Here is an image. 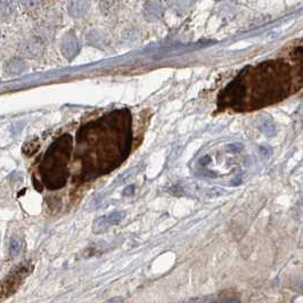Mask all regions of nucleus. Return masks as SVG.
Segmentation results:
<instances>
[{
	"instance_id": "obj_4",
	"label": "nucleus",
	"mask_w": 303,
	"mask_h": 303,
	"mask_svg": "<svg viewBox=\"0 0 303 303\" xmlns=\"http://www.w3.org/2000/svg\"><path fill=\"white\" fill-rule=\"evenodd\" d=\"M81 44L73 32L66 33L61 41V52L68 61H72L79 54Z\"/></svg>"
},
{
	"instance_id": "obj_1",
	"label": "nucleus",
	"mask_w": 303,
	"mask_h": 303,
	"mask_svg": "<svg viewBox=\"0 0 303 303\" xmlns=\"http://www.w3.org/2000/svg\"><path fill=\"white\" fill-rule=\"evenodd\" d=\"M303 86V54L295 63L268 61L243 70L220 93L218 105L237 112L259 110L285 99Z\"/></svg>"
},
{
	"instance_id": "obj_8",
	"label": "nucleus",
	"mask_w": 303,
	"mask_h": 303,
	"mask_svg": "<svg viewBox=\"0 0 303 303\" xmlns=\"http://www.w3.org/2000/svg\"><path fill=\"white\" fill-rule=\"evenodd\" d=\"M14 12V0H0V20L5 21Z\"/></svg>"
},
{
	"instance_id": "obj_5",
	"label": "nucleus",
	"mask_w": 303,
	"mask_h": 303,
	"mask_svg": "<svg viewBox=\"0 0 303 303\" xmlns=\"http://www.w3.org/2000/svg\"><path fill=\"white\" fill-rule=\"evenodd\" d=\"M89 6H90L89 0H70L68 6L69 15L72 16L73 19H80L86 15Z\"/></svg>"
},
{
	"instance_id": "obj_9",
	"label": "nucleus",
	"mask_w": 303,
	"mask_h": 303,
	"mask_svg": "<svg viewBox=\"0 0 303 303\" xmlns=\"http://www.w3.org/2000/svg\"><path fill=\"white\" fill-rule=\"evenodd\" d=\"M23 52L25 53V55H28L29 57L38 56L40 55V53L42 52V43L39 42L38 40H32V41L24 44Z\"/></svg>"
},
{
	"instance_id": "obj_7",
	"label": "nucleus",
	"mask_w": 303,
	"mask_h": 303,
	"mask_svg": "<svg viewBox=\"0 0 303 303\" xmlns=\"http://www.w3.org/2000/svg\"><path fill=\"white\" fill-rule=\"evenodd\" d=\"M87 42L90 44V46L103 48L106 46V43H108V37H106V34L103 31L91 30L89 31L87 34Z\"/></svg>"
},
{
	"instance_id": "obj_17",
	"label": "nucleus",
	"mask_w": 303,
	"mask_h": 303,
	"mask_svg": "<svg viewBox=\"0 0 303 303\" xmlns=\"http://www.w3.org/2000/svg\"><path fill=\"white\" fill-rule=\"evenodd\" d=\"M132 189H133V187H132V186H131V187H129V188H127L126 190H124V194L128 195V193H132Z\"/></svg>"
},
{
	"instance_id": "obj_3",
	"label": "nucleus",
	"mask_w": 303,
	"mask_h": 303,
	"mask_svg": "<svg viewBox=\"0 0 303 303\" xmlns=\"http://www.w3.org/2000/svg\"><path fill=\"white\" fill-rule=\"evenodd\" d=\"M72 144L73 140L70 135L61 136L53 142L44 154L40 171L44 185L49 189H59L66 184Z\"/></svg>"
},
{
	"instance_id": "obj_2",
	"label": "nucleus",
	"mask_w": 303,
	"mask_h": 303,
	"mask_svg": "<svg viewBox=\"0 0 303 303\" xmlns=\"http://www.w3.org/2000/svg\"><path fill=\"white\" fill-rule=\"evenodd\" d=\"M78 144L91 147L95 155L83 166V177L112 171L121 163L131 146V117L128 110L114 111L102 120L89 123L78 132Z\"/></svg>"
},
{
	"instance_id": "obj_12",
	"label": "nucleus",
	"mask_w": 303,
	"mask_h": 303,
	"mask_svg": "<svg viewBox=\"0 0 303 303\" xmlns=\"http://www.w3.org/2000/svg\"><path fill=\"white\" fill-rule=\"evenodd\" d=\"M118 5V0H102L99 4L100 11L104 13V14H111L115 8H117Z\"/></svg>"
},
{
	"instance_id": "obj_6",
	"label": "nucleus",
	"mask_w": 303,
	"mask_h": 303,
	"mask_svg": "<svg viewBox=\"0 0 303 303\" xmlns=\"http://www.w3.org/2000/svg\"><path fill=\"white\" fill-rule=\"evenodd\" d=\"M26 70V64L24 61L20 59H12L6 62L5 66H4V71H5L6 75L10 77H14V75H20Z\"/></svg>"
},
{
	"instance_id": "obj_14",
	"label": "nucleus",
	"mask_w": 303,
	"mask_h": 303,
	"mask_svg": "<svg viewBox=\"0 0 303 303\" xmlns=\"http://www.w3.org/2000/svg\"><path fill=\"white\" fill-rule=\"evenodd\" d=\"M123 217H124L123 212H113V213H111L110 216H106L105 218H106V221H108V224L111 227V226H113L121 221Z\"/></svg>"
},
{
	"instance_id": "obj_10",
	"label": "nucleus",
	"mask_w": 303,
	"mask_h": 303,
	"mask_svg": "<svg viewBox=\"0 0 303 303\" xmlns=\"http://www.w3.org/2000/svg\"><path fill=\"white\" fill-rule=\"evenodd\" d=\"M26 274H28V271H26L23 267H22V268H19V270L16 269L15 274L10 276V284H7L6 287L11 288L12 286H16V285L19 286V284L22 282V279L25 277Z\"/></svg>"
},
{
	"instance_id": "obj_15",
	"label": "nucleus",
	"mask_w": 303,
	"mask_h": 303,
	"mask_svg": "<svg viewBox=\"0 0 303 303\" xmlns=\"http://www.w3.org/2000/svg\"><path fill=\"white\" fill-rule=\"evenodd\" d=\"M21 251V242L19 239H15L13 238L11 240V245H10V252H11V256L15 257L20 253Z\"/></svg>"
},
{
	"instance_id": "obj_11",
	"label": "nucleus",
	"mask_w": 303,
	"mask_h": 303,
	"mask_svg": "<svg viewBox=\"0 0 303 303\" xmlns=\"http://www.w3.org/2000/svg\"><path fill=\"white\" fill-rule=\"evenodd\" d=\"M109 228H110V225L108 224V221H106V218L102 217L95 221L92 230L95 234H102V233H105L106 230H109Z\"/></svg>"
},
{
	"instance_id": "obj_16",
	"label": "nucleus",
	"mask_w": 303,
	"mask_h": 303,
	"mask_svg": "<svg viewBox=\"0 0 303 303\" xmlns=\"http://www.w3.org/2000/svg\"><path fill=\"white\" fill-rule=\"evenodd\" d=\"M43 0H20V3L26 8H34L39 6Z\"/></svg>"
},
{
	"instance_id": "obj_13",
	"label": "nucleus",
	"mask_w": 303,
	"mask_h": 303,
	"mask_svg": "<svg viewBox=\"0 0 303 303\" xmlns=\"http://www.w3.org/2000/svg\"><path fill=\"white\" fill-rule=\"evenodd\" d=\"M39 147H40V145H39L38 139H32L28 142H25L23 150L26 155H32L39 149Z\"/></svg>"
}]
</instances>
